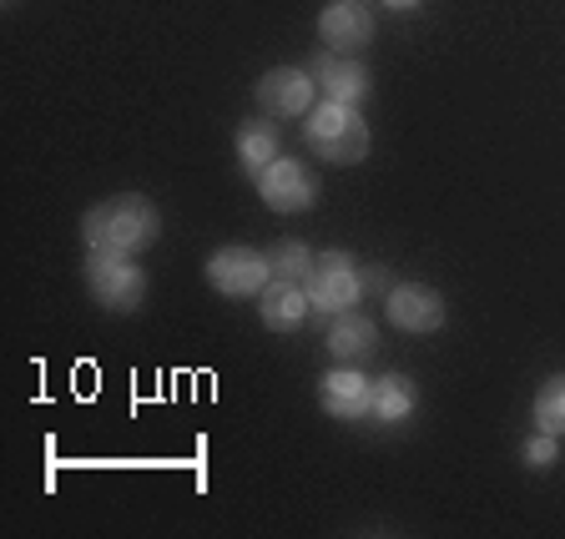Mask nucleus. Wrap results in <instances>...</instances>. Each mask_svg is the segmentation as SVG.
<instances>
[{
	"instance_id": "obj_1",
	"label": "nucleus",
	"mask_w": 565,
	"mask_h": 539,
	"mask_svg": "<svg viewBox=\"0 0 565 539\" xmlns=\"http://www.w3.org/2000/svg\"><path fill=\"white\" fill-rule=\"evenodd\" d=\"M82 237L86 252H121V258H137L162 237V212L141 192H121V197L96 202L82 217Z\"/></svg>"
},
{
	"instance_id": "obj_2",
	"label": "nucleus",
	"mask_w": 565,
	"mask_h": 539,
	"mask_svg": "<svg viewBox=\"0 0 565 539\" xmlns=\"http://www.w3.org/2000/svg\"><path fill=\"white\" fill-rule=\"evenodd\" d=\"M303 137L318 162H333V166L364 162L369 147H374V131H369L364 111L349 101H318L303 121Z\"/></svg>"
},
{
	"instance_id": "obj_3",
	"label": "nucleus",
	"mask_w": 565,
	"mask_h": 539,
	"mask_svg": "<svg viewBox=\"0 0 565 539\" xmlns=\"http://www.w3.org/2000/svg\"><path fill=\"white\" fill-rule=\"evenodd\" d=\"M86 293L111 313H131L147 298V272L121 252H86Z\"/></svg>"
},
{
	"instance_id": "obj_4",
	"label": "nucleus",
	"mask_w": 565,
	"mask_h": 539,
	"mask_svg": "<svg viewBox=\"0 0 565 539\" xmlns=\"http://www.w3.org/2000/svg\"><path fill=\"white\" fill-rule=\"evenodd\" d=\"M364 272H359V262L349 258V252H318L313 258V272H308V303L318 308V313H329V317H339V313H349V308H359V298H364Z\"/></svg>"
},
{
	"instance_id": "obj_5",
	"label": "nucleus",
	"mask_w": 565,
	"mask_h": 539,
	"mask_svg": "<svg viewBox=\"0 0 565 539\" xmlns=\"http://www.w3.org/2000/svg\"><path fill=\"white\" fill-rule=\"evenodd\" d=\"M268 252L258 247H217L207 258V282L217 288L223 298H258L268 288Z\"/></svg>"
},
{
	"instance_id": "obj_6",
	"label": "nucleus",
	"mask_w": 565,
	"mask_h": 539,
	"mask_svg": "<svg viewBox=\"0 0 565 539\" xmlns=\"http://www.w3.org/2000/svg\"><path fill=\"white\" fill-rule=\"evenodd\" d=\"M253 182H258V197L268 202L273 212H308L318 202V172L308 162H298V157L268 162Z\"/></svg>"
},
{
	"instance_id": "obj_7",
	"label": "nucleus",
	"mask_w": 565,
	"mask_h": 539,
	"mask_svg": "<svg viewBox=\"0 0 565 539\" xmlns=\"http://www.w3.org/2000/svg\"><path fill=\"white\" fill-rule=\"evenodd\" d=\"M313 96H318V82L308 66H273L263 71L258 82V106L268 117H308L318 106Z\"/></svg>"
},
{
	"instance_id": "obj_8",
	"label": "nucleus",
	"mask_w": 565,
	"mask_h": 539,
	"mask_svg": "<svg viewBox=\"0 0 565 539\" xmlns=\"http://www.w3.org/2000/svg\"><path fill=\"white\" fill-rule=\"evenodd\" d=\"M384 313H388V323L394 328H404V333H439L445 328V298L429 288V282H399L394 293H388V303H384Z\"/></svg>"
},
{
	"instance_id": "obj_9",
	"label": "nucleus",
	"mask_w": 565,
	"mask_h": 539,
	"mask_svg": "<svg viewBox=\"0 0 565 539\" xmlns=\"http://www.w3.org/2000/svg\"><path fill=\"white\" fill-rule=\"evenodd\" d=\"M318 35H323L329 51L353 56V51H364L369 41H374V11H369L364 0H333V6H323V15H318Z\"/></svg>"
},
{
	"instance_id": "obj_10",
	"label": "nucleus",
	"mask_w": 565,
	"mask_h": 539,
	"mask_svg": "<svg viewBox=\"0 0 565 539\" xmlns=\"http://www.w3.org/2000/svg\"><path fill=\"white\" fill-rule=\"evenodd\" d=\"M369 399H374V384H369L353 364H343V368H333V374L318 378V403L343 423L369 419Z\"/></svg>"
},
{
	"instance_id": "obj_11",
	"label": "nucleus",
	"mask_w": 565,
	"mask_h": 539,
	"mask_svg": "<svg viewBox=\"0 0 565 539\" xmlns=\"http://www.w3.org/2000/svg\"><path fill=\"white\" fill-rule=\"evenodd\" d=\"M313 82H318V91L329 96V101H349V106H359L369 96V71L359 66L353 56H333V51H323V56H313Z\"/></svg>"
},
{
	"instance_id": "obj_12",
	"label": "nucleus",
	"mask_w": 565,
	"mask_h": 539,
	"mask_svg": "<svg viewBox=\"0 0 565 539\" xmlns=\"http://www.w3.org/2000/svg\"><path fill=\"white\" fill-rule=\"evenodd\" d=\"M308 288L303 282H278V278H268V288L258 293V317L268 323L273 333H294L298 323L308 317Z\"/></svg>"
},
{
	"instance_id": "obj_13",
	"label": "nucleus",
	"mask_w": 565,
	"mask_h": 539,
	"mask_svg": "<svg viewBox=\"0 0 565 539\" xmlns=\"http://www.w3.org/2000/svg\"><path fill=\"white\" fill-rule=\"evenodd\" d=\"M329 353L339 358V364H369L379 353V328L369 323L364 313H339V323L329 328Z\"/></svg>"
},
{
	"instance_id": "obj_14",
	"label": "nucleus",
	"mask_w": 565,
	"mask_h": 539,
	"mask_svg": "<svg viewBox=\"0 0 565 539\" xmlns=\"http://www.w3.org/2000/svg\"><path fill=\"white\" fill-rule=\"evenodd\" d=\"M419 403V388L404 374H379L374 378V399H369V419L374 423H404Z\"/></svg>"
},
{
	"instance_id": "obj_15",
	"label": "nucleus",
	"mask_w": 565,
	"mask_h": 539,
	"mask_svg": "<svg viewBox=\"0 0 565 539\" xmlns=\"http://www.w3.org/2000/svg\"><path fill=\"white\" fill-rule=\"evenodd\" d=\"M278 157H282V137H278V127H273V121L253 117V121H243V127H237V162H243L247 176H258L263 166L278 162Z\"/></svg>"
},
{
	"instance_id": "obj_16",
	"label": "nucleus",
	"mask_w": 565,
	"mask_h": 539,
	"mask_svg": "<svg viewBox=\"0 0 565 539\" xmlns=\"http://www.w3.org/2000/svg\"><path fill=\"white\" fill-rule=\"evenodd\" d=\"M530 413H535V429L541 434H565V374L545 378L541 394H535V403H530Z\"/></svg>"
},
{
	"instance_id": "obj_17",
	"label": "nucleus",
	"mask_w": 565,
	"mask_h": 539,
	"mask_svg": "<svg viewBox=\"0 0 565 539\" xmlns=\"http://www.w3.org/2000/svg\"><path fill=\"white\" fill-rule=\"evenodd\" d=\"M313 258L318 252H308V242H273V252H268V272L278 282H308V272H313Z\"/></svg>"
},
{
	"instance_id": "obj_18",
	"label": "nucleus",
	"mask_w": 565,
	"mask_h": 539,
	"mask_svg": "<svg viewBox=\"0 0 565 539\" xmlns=\"http://www.w3.org/2000/svg\"><path fill=\"white\" fill-rule=\"evenodd\" d=\"M520 459H525L530 470H551L555 459H561V444H555V434H535V439H525Z\"/></svg>"
},
{
	"instance_id": "obj_19",
	"label": "nucleus",
	"mask_w": 565,
	"mask_h": 539,
	"mask_svg": "<svg viewBox=\"0 0 565 539\" xmlns=\"http://www.w3.org/2000/svg\"><path fill=\"white\" fill-rule=\"evenodd\" d=\"M384 6H388V11H419L424 0H384Z\"/></svg>"
}]
</instances>
